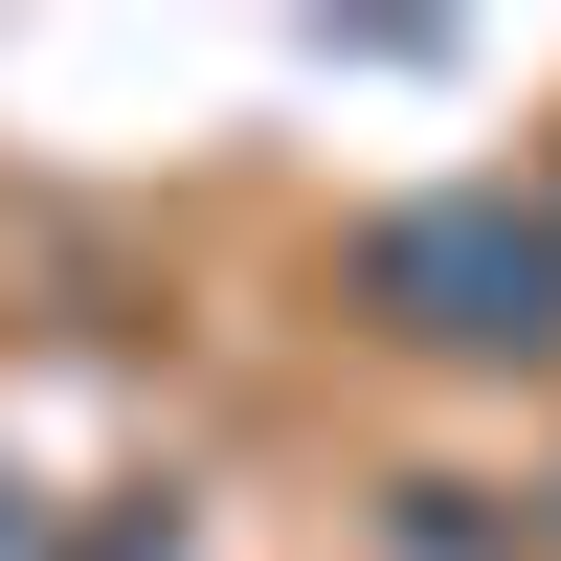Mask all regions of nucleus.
Instances as JSON below:
<instances>
[{
    "instance_id": "nucleus-1",
    "label": "nucleus",
    "mask_w": 561,
    "mask_h": 561,
    "mask_svg": "<svg viewBox=\"0 0 561 561\" xmlns=\"http://www.w3.org/2000/svg\"><path fill=\"white\" fill-rule=\"evenodd\" d=\"M382 293H404V337H561V248L517 203H427V225H382Z\"/></svg>"
}]
</instances>
